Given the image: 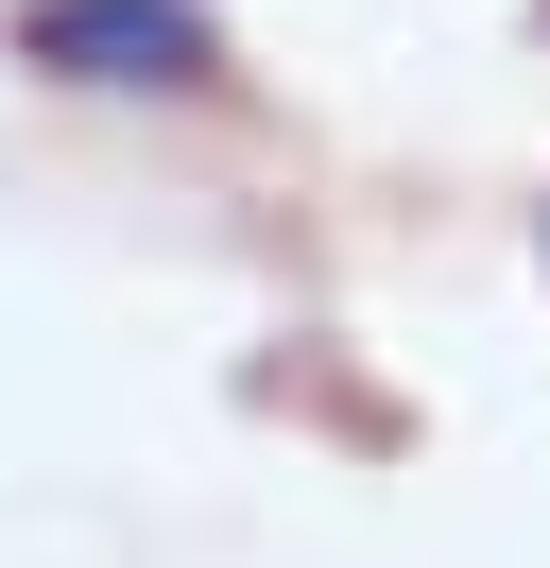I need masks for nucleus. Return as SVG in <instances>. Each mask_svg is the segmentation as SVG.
I'll return each instance as SVG.
<instances>
[{
	"instance_id": "obj_1",
	"label": "nucleus",
	"mask_w": 550,
	"mask_h": 568,
	"mask_svg": "<svg viewBox=\"0 0 550 568\" xmlns=\"http://www.w3.org/2000/svg\"><path fill=\"white\" fill-rule=\"evenodd\" d=\"M18 52H34V70H69V87H224L206 0H34Z\"/></svg>"
}]
</instances>
